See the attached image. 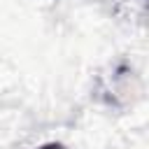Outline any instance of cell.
<instances>
[{
    "label": "cell",
    "instance_id": "obj_1",
    "mask_svg": "<svg viewBox=\"0 0 149 149\" xmlns=\"http://www.w3.org/2000/svg\"><path fill=\"white\" fill-rule=\"evenodd\" d=\"M37 149H63V144H58V142H47V144H42V147H37Z\"/></svg>",
    "mask_w": 149,
    "mask_h": 149
}]
</instances>
